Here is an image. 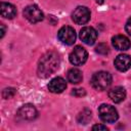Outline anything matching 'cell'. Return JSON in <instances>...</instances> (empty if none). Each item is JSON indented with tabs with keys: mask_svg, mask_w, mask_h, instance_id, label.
Listing matches in <instances>:
<instances>
[{
	"mask_svg": "<svg viewBox=\"0 0 131 131\" xmlns=\"http://www.w3.org/2000/svg\"><path fill=\"white\" fill-rule=\"evenodd\" d=\"M108 97L115 102V103H119L121 101H123L126 97V91L123 87L121 86H117L112 88L108 91Z\"/></svg>",
	"mask_w": 131,
	"mask_h": 131,
	"instance_id": "obj_13",
	"label": "cell"
},
{
	"mask_svg": "<svg viewBox=\"0 0 131 131\" xmlns=\"http://www.w3.org/2000/svg\"><path fill=\"white\" fill-rule=\"evenodd\" d=\"M90 119H91V111L88 110V108L83 110V111L78 115V117H77L78 123L84 124V125L87 124V123L90 121Z\"/></svg>",
	"mask_w": 131,
	"mask_h": 131,
	"instance_id": "obj_16",
	"label": "cell"
},
{
	"mask_svg": "<svg viewBox=\"0 0 131 131\" xmlns=\"http://www.w3.org/2000/svg\"><path fill=\"white\" fill-rule=\"evenodd\" d=\"M67 78L72 84H79L83 79V75L79 69H71L67 74Z\"/></svg>",
	"mask_w": 131,
	"mask_h": 131,
	"instance_id": "obj_15",
	"label": "cell"
},
{
	"mask_svg": "<svg viewBox=\"0 0 131 131\" xmlns=\"http://www.w3.org/2000/svg\"><path fill=\"white\" fill-rule=\"evenodd\" d=\"M125 30L129 35H131V17H129V19L127 20V23L125 25Z\"/></svg>",
	"mask_w": 131,
	"mask_h": 131,
	"instance_id": "obj_20",
	"label": "cell"
},
{
	"mask_svg": "<svg viewBox=\"0 0 131 131\" xmlns=\"http://www.w3.org/2000/svg\"><path fill=\"white\" fill-rule=\"evenodd\" d=\"M0 28H1V35H0V38H3V36H4V34H5V27H4L3 24H1V25H0Z\"/></svg>",
	"mask_w": 131,
	"mask_h": 131,
	"instance_id": "obj_22",
	"label": "cell"
},
{
	"mask_svg": "<svg viewBox=\"0 0 131 131\" xmlns=\"http://www.w3.org/2000/svg\"><path fill=\"white\" fill-rule=\"evenodd\" d=\"M112 84V75L108 72L99 71L95 73L91 78V85L94 89L102 91L107 89Z\"/></svg>",
	"mask_w": 131,
	"mask_h": 131,
	"instance_id": "obj_2",
	"label": "cell"
},
{
	"mask_svg": "<svg viewBox=\"0 0 131 131\" xmlns=\"http://www.w3.org/2000/svg\"><path fill=\"white\" fill-rule=\"evenodd\" d=\"M60 59L56 52L54 51H48L42 57L40 58L38 62V69L37 73L40 78H48L52 74H54L58 68H59Z\"/></svg>",
	"mask_w": 131,
	"mask_h": 131,
	"instance_id": "obj_1",
	"label": "cell"
},
{
	"mask_svg": "<svg viewBox=\"0 0 131 131\" xmlns=\"http://www.w3.org/2000/svg\"><path fill=\"white\" fill-rule=\"evenodd\" d=\"M24 16L32 24L41 21L44 18V14L37 5H29L24 9Z\"/></svg>",
	"mask_w": 131,
	"mask_h": 131,
	"instance_id": "obj_6",
	"label": "cell"
},
{
	"mask_svg": "<svg viewBox=\"0 0 131 131\" xmlns=\"http://www.w3.org/2000/svg\"><path fill=\"white\" fill-rule=\"evenodd\" d=\"M112 43L113 46L120 51H124L130 48V40L124 36V35H116L115 37L112 38Z\"/></svg>",
	"mask_w": 131,
	"mask_h": 131,
	"instance_id": "obj_10",
	"label": "cell"
},
{
	"mask_svg": "<svg viewBox=\"0 0 131 131\" xmlns=\"http://www.w3.org/2000/svg\"><path fill=\"white\" fill-rule=\"evenodd\" d=\"M72 18L77 25H85L90 19V11L85 6H78L73 11Z\"/></svg>",
	"mask_w": 131,
	"mask_h": 131,
	"instance_id": "obj_8",
	"label": "cell"
},
{
	"mask_svg": "<svg viewBox=\"0 0 131 131\" xmlns=\"http://www.w3.org/2000/svg\"><path fill=\"white\" fill-rule=\"evenodd\" d=\"M80 39L87 45H93L97 39V32L92 27H84L80 31Z\"/></svg>",
	"mask_w": 131,
	"mask_h": 131,
	"instance_id": "obj_9",
	"label": "cell"
},
{
	"mask_svg": "<svg viewBox=\"0 0 131 131\" xmlns=\"http://www.w3.org/2000/svg\"><path fill=\"white\" fill-rule=\"evenodd\" d=\"M66 88H67L66 80L61 77L53 78L48 84V89L52 93H61L63 90H66Z\"/></svg>",
	"mask_w": 131,
	"mask_h": 131,
	"instance_id": "obj_11",
	"label": "cell"
},
{
	"mask_svg": "<svg viewBox=\"0 0 131 131\" xmlns=\"http://www.w3.org/2000/svg\"><path fill=\"white\" fill-rule=\"evenodd\" d=\"M0 12L1 15L5 18H13L16 15V8L14 5L7 3V2H1L0 4Z\"/></svg>",
	"mask_w": 131,
	"mask_h": 131,
	"instance_id": "obj_14",
	"label": "cell"
},
{
	"mask_svg": "<svg viewBox=\"0 0 131 131\" xmlns=\"http://www.w3.org/2000/svg\"><path fill=\"white\" fill-rule=\"evenodd\" d=\"M92 130H107V127L105 126V125H94L93 127H92Z\"/></svg>",
	"mask_w": 131,
	"mask_h": 131,
	"instance_id": "obj_21",
	"label": "cell"
},
{
	"mask_svg": "<svg viewBox=\"0 0 131 131\" xmlns=\"http://www.w3.org/2000/svg\"><path fill=\"white\" fill-rule=\"evenodd\" d=\"M95 51L97 52V53H99V54H106V53H108V47H107V45L106 44H104V43H100V44H98V46L95 48Z\"/></svg>",
	"mask_w": 131,
	"mask_h": 131,
	"instance_id": "obj_17",
	"label": "cell"
},
{
	"mask_svg": "<svg viewBox=\"0 0 131 131\" xmlns=\"http://www.w3.org/2000/svg\"><path fill=\"white\" fill-rule=\"evenodd\" d=\"M96 1V3H98V4H102L103 2H104V0H95Z\"/></svg>",
	"mask_w": 131,
	"mask_h": 131,
	"instance_id": "obj_23",
	"label": "cell"
},
{
	"mask_svg": "<svg viewBox=\"0 0 131 131\" xmlns=\"http://www.w3.org/2000/svg\"><path fill=\"white\" fill-rule=\"evenodd\" d=\"M57 38L58 40L66 44V45H73L76 41V32L72 27L69 26H64L62 28L59 29L58 33H57Z\"/></svg>",
	"mask_w": 131,
	"mask_h": 131,
	"instance_id": "obj_4",
	"label": "cell"
},
{
	"mask_svg": "<svg viewBox=\"0 0 131 131\" xmlns=\"http://www.w3.org/2000/svg\"><path fill=\"white\" fill-rule=\"evenodd\" d=\"M14 94H15V89H14V88H11V87L5 88V89L3 90V92H2V96H3V98H5V99L12 97Z\"/></svg>",
	"mask_w": 131,
	"mask_h": 131,
	"instance_id": "obj_18",
	"label": "cell"
},
{
	"mask_svg": "<svg viewBox=\"0 0 131 131\" xmlns=\"http://www.w3.org/2000/svg\"><path fill=\"white\" fill-rule=\"evenodd\" d=\"M72 94L75 95V96L81 97V96L86 95V91H85V89H83V88H77V89H73Z\"/></svg>",
	"mask_w": 131,
	"mask_h": 131,
	"instance_id": "obj_19",
	"label": "cell"
},
{
	"mask_svg": "<svg viewBox=\"0 0 131 131\" xmlns=\"http://www.w3.org/2000/svg\"><path fill=\"white\" fill-rule=\"evenodd\" d=\"M16 116L20 119V120H25V121H32L35 120L38 116V112L36 110V107L33 104L27 103L24 104L23 106H20L16 113Z\"/></svg>",
	"mask_w": 131,
	"mask_h": 131,
	"instance_id": "obj_7",
	"label": "cell"
},
{
	"mask_svg": "<svg viewBox=\"0 0 131 131\" xmlns=\"http://www.w3.org/2000/svg\"><path fill=\"white\" fill-rule=\"evenodd\" d=\"M115 67L120 72H126L131 67V56L128 54H120L115 59Z\"/></svg>",
	"mask_w": 131,
	"mask_h": 131,
	"instance_id": "obj_12",
	"label": "cell"
},
{
	"mask_svg": "<svg viewBox=\"0 0 131 131\" xmlns=\"http://www.w3.org/2000/svg\"><path fill=\"white\" fill-rule=\"evenodd\" d=\"M98 115L99 118L105 123H115L119 118L117 110L106 103H103L98 107Z\"/></svg>",
	"mask_w": 131,
	"mask_h": 131,
	"instance_id": "obj_3",
	"label": "cell"
},
{
	"mask_svg": "<svg viewBox=\"0 0 131 131\" xmlns=\"http://www.w3.org/2000/svg\"><path fill=\"white\" fill-rule=\"evenodd\" d=\"M70 61L74 66H82L83 63L86 62L88 58V53L86 49L82 46H76L73 51L70 53Z\"/></svg>",
	"mask_w": 131,
	"mask_h": 131,
	"instance_id": "obj_5",
	"label": "cell"
}]
</instances>
